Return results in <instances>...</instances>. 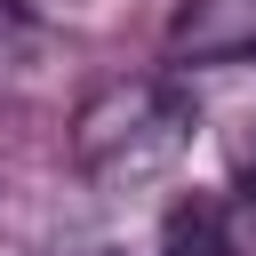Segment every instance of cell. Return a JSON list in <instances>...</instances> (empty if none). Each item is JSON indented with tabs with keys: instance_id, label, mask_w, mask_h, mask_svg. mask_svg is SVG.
<instances>
[{
	"instance_id": "obj_3",
	"label": "cell",
	"mask_w": 256,
	"mask_h": 256,
	"mask_svg": "<svg viewBox=\"0 0 256 256\" xmlns=\"http://www.w3.org/2000/svg\"><path fill=\"white\" fill-rule=\"evenodd\" d=\"M240 184H248V200H256V136H248V152H240Z\"/></svg>"
},
{
	"instance_id": "obj_2",
	"label": "cell",
	"mask_w": 256,
	"mask_h": 256,
	"mask_svg": "<svg viewBox=\"0 0 256 256\" xmlns=\"http://www.w3.org/2000/svg\"><path fill=\"white\" fill-rule=\"evenodd\" d=\"M160 256H232L224 240V200H176L160 224Z\"/></svg>"
},
{
	"instance_id": "obj_1",
	"label": "cell",
	"mask_w": 256,
	"mask_h": 256,
	"mask_svg": "<svg viewBox=\"0 0 256 256\" xmlns=\"http://www.w3.org/2000/svg\"><path fill=\"white\" fill-rule=\"evenodd\" d=\"M192 144V96L160 72L136 80H104L80 112H72V160L104 184V192H136L152 176H168Z\"/></svg>"
}]
</instances>
